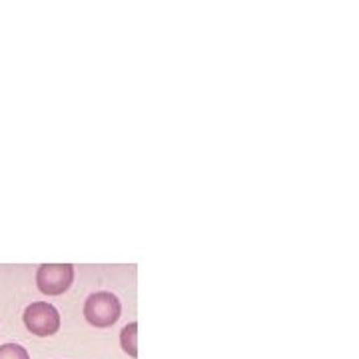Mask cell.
I'll return each instance as SVG.
<instances>
[{"instance_id":"cell-4","label":"cell","mask_w":359,"mask_h":359,"mask_svg":"<svg viewBox=\"0 0 359 359\" xmlns=\"http://www.w3.org/2000/svg\"><path fill=\"white\" fill-rule=\"evenodd\" d=\"M120 344H122V349L128 353L130 358H138V323L136 321H130L128 325L122 327Z\"/></svg>"},{"instance_id":"cell-2","label":"cell","mask_w":359,"mask_h":359,"mask_svg":"<svg viewBox=\"0 0 359 359\" xmlns=\"http://www.w3.org/2000/svg\"><path fill=\"white\" fill-rule=\"evenodd\" d=\"M25 325L30 334L50 337L60 330V313L48 302H34L25 309Z\"/></svg>"},{"instance_id":"cell-5","label":"cell","mask_w":359,"mask_h":359,"mask_svg":"<svg viewBox=\"0 0 359 359\" xmlns=\"http://www.w3.org/2000/svg\"><path fill=\"white\" fill-rule=\"evenodd\" d=\"M0 359H30L28 351L18 344H4L0 346Z\"/></svg>"},{"instance_id":"cell-1","label":"cell","mask_w":359,"mask_h":359,"mask_svg":"<svg viewBox=\"0 0 359 359\" xmlns=\"http://www.w3.org/2000/svg\"><path fill=\"white\" fill-rule=\"evenodd\" d=\"M122 306L120 299L110 292H96L84 304V318L94 327H112L120 320Z\"/></svg>"},{"instance_id":"cell-3","label":"cell","mask_w":359,"mask_h":359,"mask_svg":"<svg viewBox=\"0 0 359 359\" xmlns=\"http://www.w3.org/2000/svg\"><path fill=\"white\" fill-rule=\"evenodd\" d=\"M74 282L72 264H44L36 271V285L44 295H62Z\"/></svg>"}]
</instances>
